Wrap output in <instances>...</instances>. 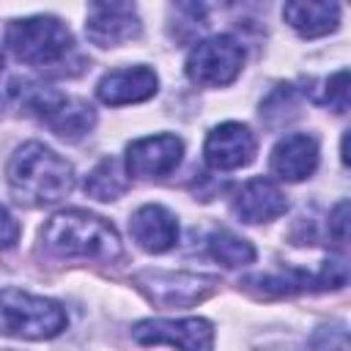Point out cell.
Listing matches in <instances>:
<instances>
[{
	"mask_svg": "<svg viewBox=\"0 0 351 351\" xmlns=\"http://www.w3.org/2000/svg\"><path fill=\"white\" fill-rule=\"evenodd\" d=\"M8 184L19 203L49 206L74 189V170L44 143H25L8 159Z\"/></svg>",
	"mask_w": 351,
	"mask_h": 351,
	"instance_id": "1",
	"label": "cell"
},
{
	"mask_svg": "<svg viewBox=\"0 0 351 351\" xmlns=\"http://www.w3.org/2000/svg\"><path fill=\"white\" fill-rule=\"evenodd\" d=\"M41 239L47 250L63 258H99L112 261L121 255V239L115 228L82 208L60 211L49 217V222L41 228Z\"/></svg>",
	"mask_w": 351,
	"mask_h": 351,
	"instance_id": "2",
	"label": "cell"
},
{
	"mask_svg": "<svg viewBox=\"0 0 351 351\" xmlns=\"http://www.w3.org/2000/svg\"><path fill=\"white\" fill-rule=\"evenodd\" d=\"M66 310L44 296L16 288L0 291V335L19 340H49L66 329Z\"/></svg>",
	"mask_w": 351,
	"mask_h": 351,
	"instance_id": "3",
	"label": "cell"
},
{
	"mask_svg": "<svg viewBox=\"0 0 351 351\" xmlns=\"http://www.w3.org/2000/svg\"><path fill=\"white\" fill-rule=\"evenodd\" d=\"M5 44L22 63L52 66L69 55L71 33L55 16H27V19H16L8 25Z\"/></svg>",
	"mask_w": 351,
	"mask_h": 351,
	"instance_id": "4",
	"label": "cell"
},
{
	"mask_svg": "<svg viewBox=\"0 0 351 351\" xmlns=\"http://www.w3.org/2000/svg\"><path fill=\"white\" fill-rule=\"evenodd\" d=\"M25 104L33 112H38V118L63 140H80L96 123V112L88 101L74 99V96H63L52 88L30 85L25 90Z\"/></svg>",
	"mask_w": 351,
	"mask_h": 351,
	"instance_id": "5",
	"label": "cell"
},
{
	"mask_svg": "<svg viewBox=\"0 0 351 351\" xmlns=\"http://www.w3.org/2000/svg\"><path fill=\"white\" fill-rule=\"evenodd\" d=\"M134 285L159 307H192L208 299L219 280L211 274H189V271H140Z\"/></svg>",
	"mask_w": 351,
	"mask_h": 351,
	"instance_id": "6",
	"label": "cell"
},
{
	"mask_svg": "<svg viewBox=\"0 0 351 351\" xmlns=\"http://www.w3.org/2000/svg\"><path fill=\"white\" fill-rule=\"evenodd\" d=\"M244 66V49L230 36H214L200 41L186 58V77L197 85H228Z\"/></svg>",
	"mask_w": 351,
	"mask_h": 351,
	"instance_id": "7",
	"label": "cell"
},
{
	"mask_svg": "<svg viewBox=\"0 0 351 351\" xmlns=\"http://www.w3.org/2000/svg\"><path fill=\"white\" fill-rule=\"evenodd\" d=\"M132 337L143 346L167 343L178 351H211L214 326L206 318H181V321H140L132 326Z\"/></svg>",
	"mask_w": 351,
	"mask_h": 351,
	"instance_id": "8",
	"label": "cell"
},
{
	"mask_svg": "<svg viewBox=\"0 0 351 351\" xmlns=\"http://www.w3.org/2000/svg\"><path fill=\"white\" fill-rule=\"evenodd\" d=\"M85 33L99 47H115L140 36V16L132 3H90Z\"/></svg>",
	"mask_w": 351,
	"mask_h": 351,
	"instance_id": "9",
	"label": "cell"
},
{
	"mask_svg": "<svg viewBox=\"0 0 351 351\" xmlns=\"http://www.w3.org/2000/svg\"><path fill=\"white\" fill-rule=\"evenodd\" d=\"M184 143L176 134H156L134 140L126 148V173L137 178H162L181 162Z\"/></svg>",
	"mask_w": 351,
	"mask_h": 351,
	"instance_id": "10",
	"label": "cell"
},
{
	"mask_svg": "<svg viewBox=\"0 0 351 351\" xmlns=\"http://www.w3.org/2000/svg\"><path fill=\"white\" fill-rule=\"evenodd\" d=\"M203 154L214 170H236V167H244L252 162L255 137L247 126L228 121V123H219L217 129L208 132Z\"/></svg>",
	"mask_w": 351,
	"mask_h": 351,
	"instance_id": "11",
	"label": "cell"
},
{
	"mask_svg": "<svg viewBox=\"0 0 351 351\" xmlns=\"http://www.w3.org/2000/svg\"><path fill=\"white\" fill-rule=\"evenodd\" d=\"M285 208H288L285 195L269 178H252V181H247L236 192V197H233V214L241 222H250V225L277 219L280 214H285Z\"/></svg>",
	"mask_w": 351,
	"mask_h": 351,
	"instance_id": "12",
	"label": "cell"
},
{
	"mask_svg": "<svg viewBox=\"0 0 351 351\" xmlns=\"http://www.w3.org/2000/svg\"><path fill=\"white\" fill-rule=\"evenodd\" d=\"M318 167V143L310 134H288L271 151V173L280 181H304Z\"/></svg>",
	"mask_w": 351,
	"mask_h": 351,
	"instance_id": "13",
	"label": "cell"
},
{
	"mask_svg": "<svg viewBox=\"0 0 351 351\" xmlns=\"http://www.w3.org/2000/svg\"><path fill=\"white\" fill-rule=\"evenodd\" d=\"M156 74L148 66H132V69H115L101 77L96 93L104 104H132V101H145L156 93Z\"/></svg>",
	"mask_w": 351,
	"mask_h": 351,
	"instance_id": "14",
	"label": "cell"
},
{
	"mask_svg": "<svg viewBox=\"0 0 351 351\" xmlns=\"http://www.w3.org/2000/svg\"><path fill=\"white\" fill-rule=\"evenodd\" d=\"M129 230H132L134 241L148 252H165L178 239L176 217L167 208L156 206V203H148V206L137 208L132 222H129Z\"/></svg>",
	"mask_w": 351,
	"mask_h": 351,
	"instance_id": "15",
	"label": "cell"
},
{
	"mask_svg": "<svg viewBox=\"0 0 351 351\" xmlns=\"http://www.w3.org/2000/svg\"><path fill=\"white\" fill-rule=\"evenodd\" d=\"M282 16L299 36L318 38L332 33L340 25V5L337 3H285Z\"/></svg>",
	"mask_w": 351,
	"mask_h": 351,
	"instance_id": "16",
	"label": "cell"
},
{
	"mask_svg": "<svg viewBox=\"0 0 351 351\" xmlns=\"http://www.w3.org/2000/svg\"><path fill=\"white\" fill-rule=\"evenodd\" d=\"M82 189H85V195H90L96 200H115L129 189V173L121 159L107 156L88 173Z\"/></svg>",
	"mask_w": 351,
	"mask_h": 351,
	"instance_id": "17",
	"label": "cell"
},
{
	"mask_svg": "<svg viewBox=\"0 0 351 351\" xmlns=\"http://www.w3.org/2000/svg\"><path fill=\"white\" fill-rule=\"evenodd\" d=\"M208 252H211L214 261H219V263H225V266H230V269L247 266V263L255 261V247H252L247 239H241V236H236V233H230V230H217V233H211V236H208Z\"/></svg>",
	"mask_w": 351,
	"mask_h": 351,
	"instance_id": "18",
	"label": "cell"
},
{
	"mask_svg": "<svg viewBox=\"0 0 351 351\" xmlns=\"http://www.w3.org/2000/svg\"><path fill=\"white\" fill-rule=\"evenodd\" d=\"M348 332L346 326H321L310 337V351H346Z\"/></svg>",
	"mask_w": 351,
	"mask_h": 351,
	"instance_id": "19",
	"label": "cell"
},
{
	"mask_svg": "<svg viewBox=\"0 0 351 351\" xmlns=\"http://www.w3.org/2000/svg\"><path fill=\"white\" fill-rule=\"evenodd\" d=\"M324 101L335 110V112H346L348 110V71L340 69L337 74H332L326 80V93Z\"/></svg>",
	"mask_w": 351,
	"mask_h": 351,
	"instance_id": "20",
	"label": "cell"
},
{
	"mask_svg": "<svg viewBox=\"0 0 351 351\" xmlns=\"http://www.w3.org/2000/svg\"><path fill=\"white\" fill-rule=\"evenodd\" d=\"M348 203L346 200H340L337 206H335V211L329 214V236L335 239V244H346V239H348Z\"/></svg>",
	"mask_w": 351,
	"mask_h": 351,
	"instance_id": "21",
	"label": "cell"
},
{
	"mask_svg": "<svg viewBox=\"0 0 351 351\" xmlns=\"http://www.w3.org/2000/svg\"><path fill=\"white\" fill-rule=\"evenodd\" d=\"M19 241V222L11 217L8 208L0 206V250H8Z\"/></svg>",
	"mask_w": 351,
	"mask_h": 351,
	"instance_id": "22",
	"label": "cell"
},
{
	"mask_svg": "<svg viewBox=\"0 0 351 351\" xmlns=\"http://www.w3.org/2000/svg\"><path fill=\"white\" fill-rule=\"evenodd\" d=\"M0 71H3V47H0Z\"/></svg>",
	"mask_w": 351,
	"mask_h": 351,
	"instance_id": "23",
	"label": "cell"
}]
</instances>
